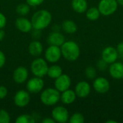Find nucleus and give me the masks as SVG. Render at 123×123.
Masks as SVG:
<instances>
[{"instance_id": "f257e3e1", "label": "nucleus", "mask_w": 123, "mask_h": 123, "mask_svg": "<svg viewBox=\"0 0 123 123\" xmlns=\"http://www.w3.org/2000/svg\"><path fill=\"white\" fill-rule=\"evenodd\" d=\"M52 15L51 14L45 9L39 10L36 12L32 17L31 22L32 27L35 30H43L46 28L51 22Z\"/></svg>"}, {"instance_id": "f03ea898", "label": "nucleus", "mask_w": 123, "mask_h": 123, "mask_svg": "<svg viewBox=\"0 0 123 123\" xmlns=\"http://www.w3.org/2000/svg\"><path fill=\"white\" fill-rule=\"evenodd\" d=\"M62 55L69 61H76L80 55V48L76 43L72 40L65 41L61 48Z\"/></svg>"}, {"instance_id": "7ed1b4c3", "label": "nucleus", "mask_w": 123, "mask_h": 123, "mask_svg": "<svg viewBox=\"0 0 123 123\" xmlns=\"http://www.w3.org/2000/svg\"><path fill=\"white\" fill-rule=\"evenodd\" d=\"M61 99V94L58 90L53 88H48L40 95V100L46 106H52L57 104Z\"/></svg>"}, {"instance_id": "20e7f679", "label": "nucleus", "mask_w": 123, "mask_h": 123, "mask_svg": "<svg viewBox=\"0 0 123 123\" xmlns=\"http://www.w3.org/2000/svg\"><path fill=\"white\" fill-rule=\"evenodd\" d=\"M118 3L116 0H101L98 4V9L103 16L113 14L117 9Z\"/></svg>"}, {"instance_id": "39448f33", "label": "nucleus", "mask_w": 123, "mask_h": 123, "mask_svg": "<svg viewBox=\"0 0 123 123\" xmlns=\"http://www.w3.org/2000/svg\"><path fill=\"white\" fill-rule=\"evenodd\" d=\"M48 66L47 62L43 58L34 60L31 64V71L37 77H43L47 74Z\"/></svg>"}, {"instance_id": "423d86ee", "label": "nucleus", "mask_w": 123, "mask_h": 123, "mask_svg": "<svg viewBox=\"0 0 123 123\" xmlns=\"http://www.w3.org/2000/svg\"><path fill=\"white\" fill-rule=\"evenodd\" d=\"M62 55L61 50L59 46L56 45H50L45 53V57L46 60L50 63H56L58 62Z\"/></svg>"}, {"instance_id": "0eeeda50", "label": "nucleus", "mask_w": 123, "mask_h": 123, "mask_svg": "<svg viewBox=\"0 0 123 123\" xmlns=\"http://www.w3.org/2000/svg\"><path fill=\"white\" fill-rule=\"evenodd\" d=\"M52 117L57 123H65L68 120L69 114L66 108L56 107L52 111Z\"/></svg>"}, {"instance_id": "6e6552de", "label": "nucleus", "mask_w": 123, "mask_h": 123, "mask_svg": "<svg viewBox=\"0 0 123 123\" xmlns=\"http://www.w3.org/2000/svg\"><path fill=\"white\" fill-rule=\"evenodd\" d=\"M119 57L117 49L112 46H108L105 48L102 53V58L107 63L111 64L117 61Z\"/></svg>"}, {"instance_id": "1a4fd4ad", "label": "nucleus", "mask_w": 123, "mask_h": 123, "mask_svg": "<svg viewBox=\"0 0 123 123\" xmlns=\"http://www.w3.org/2000/svg\"><path fill=\"white\" fill-rule=\"evenodd\" d=\"M44 86V81L40 77H34L30 79L27 83V89L30 93H38Z\"/></svg>"}, {"instance_id": "9d476101", "label": "nucleus", "mask_w": 123, "mask_h": 123, "mask_svg": "<svg viewBox=\"0 0 123 123\" xmlns=\"http://www.w3.org/2000/svg\"><path fill=\"white\" fill-rule=\"evenodd\" d=\"M71 84V80L69 76L67 74H61L60 76L55 79V87L59 92H64L68 89Z\"/></svg>"}, {"instance_id": "9b49d317", "label": "nucleus", "mask_w": 123, "mask_h": 123, "mask_svg": "<svg viewBox=\"0 0 123 123\" xmlns=\"http://www.w3.org/2000/svg\"><path fill=\"white\" fill-rule=\"evenodd\" d=\"M93 88L99 94H105L109 91L110 84L107 79L104 77H98L95 79L93 82Z\"/></svg>"}, {"instance_id": "f8f14e48", "label": "nucleus", "mask_w": 123, "mask_h": 123, "mask_svg": "<svg viewBox=\"0 0 123 123\" xmlns=\"http://www.w3.org/2000/svg\"><path fill=\"white\" fill-rule=\"evenodd\" d=\"M30 101V96L29 93L25 90L18 91L14 97V102L16 106L19 107H26Z\"/></svg>"}, {"instance_id": "ddd939ff", "label": "nucleus", "mask_w": 123, "mask_h": 123, "mask_svg": "<svg viewBox=\"0 0 123 123\" xmlns=\"http://www.w3.org/2000/svg\"><path fill=\"white\" fill-rule=\"evenodd\" d=\"M91 92V86L86 81H82L77 83L75 87V93L80 98H85L89 95Z\"/></svg>"}, {"instance_id": "4468645a", "label": "nucleus", "mask_w": 123, "mask_h": 123, "mask_svg": "<svg viewBox=\"0 0 123 123\" xmlns=\"http://www.w3.org/2000/svg\"><path fill=\"white\" fill-rule=\"evenodd\" d=\"M110 76L115 79H121L123 76V63L115 61L110 64L109 68Z\"/></svg>"}, {"instance_id": "2eb2a0df", "label": "nucleus", "mask_w": 123, "mask_h": 123, "mask_svg": "<svg viewBox=\"0 0 123 123\" xmlns=\"http://www.w3.org/2000/svg\"><path fill=\"white\" fill-rule=\"evenodd\" d=\"M28 77V71L25 67L19 66L13 73V79L17 84H22Z\"/></svg>"}, {"instance_id": "dca6fc26", "label": "nucleus", "mask_w": 123, "mask_h": 123, "mask_svg": "<svg viewBox=\"0 0 123 123\" xmlns=\"http://www.w3.org/2000/svg\"><path fill=\"white\" fill-rule=\"evenodd\" d=\"M15 26L16 27L22 32H28L32 28L31 21H29L27 18L23 17H19L15 21Z\"/></svg>"}, {"instance_id": "f3484780", "label": "nucleus", "mask_w": 123, "mask_h": 123, "mask_svg": "<svg viewBox=\"0 0 123 123\" xmlns=\"http://www.w3.org/2000/svg\"><path fill=\"white\" fill-rule=\"evenodd\" d=\"M48 42L50 45L61 46L65 42V37L63 35L59 32H53L49 35Z\"/></svg>"}, {"instance_id": "a211bd4d", "label": "nucleus", "mask_w": 123, "mask_h": 123, "mask_svg": "<svg viewBox=\"0 0 123 123\" xmlns=\"http://www.w3.org/2000/svg\"><path fill=\"white\" fill-rule=\"evenodd\" d=\"M76 98V94L74 91L71 89H67L62 92L61 95V100L65 105L72 104Z\"/></svg>"}, {"instance_id": "6ab92c4d", "label": "nucleus", "mask_w": 123, "mask_h": 123, "mask_svg": "<svg viewBox=\"0 0 123 123\" xmlns=\"http://www.w3.org/2000/svg\"><path fill=\"white\" fill-rule=\"evenodd\" d=\"M71 6L76 12L81 14L87 10L88 4L86 0H72Z\"/></svg>"}, {"instance_id": "aec40b11", "label": "nucleus", "mask_w": 123, "mask_h": 123, "mask_svg": "<svg viewBox=\"0 0 123 123\" xmlns=\"http://www.w3.org/2000/svg\"><path fill=\"white\" fill-rule=\"evenodd\" d=\"M28 50L32 56H38L43 52V45L39 41H32L29 45Z\"/></svg>"}, {"instance_id": "412c9836", "label": "nucleus", "mask_w": 123, "mask_h": 123, "mask_svg": "<svg viewBox=\"0 0 123 123\" xmlns=\"http://www.w3.org/2000/svg\"><path fill=\"white\" fill-rule=\"evenodd\" d=\"M63 30L68 34H74L77 31V25L72 20H65L62 24Z\"/></svg>"}, {"instance_id": "4be33fe9", "label": "nucleus", "mask_w": 123, "mask_h": 123, "mask_svg": "<svg viewBox=\"0 0 123 123\" xmlns=\"http://www.w3.org/2000/svg\"><path fill=\"white\" fill-rule=\"evenodd\" d=\"M61 74H62V68L61 66H59L58 65L52 66L49 67L48 69L47 75L51 79H55L56 78L60 76Z\"/></svg>"}, {"instance_id": "5701e85b", "label": "nucleus", "mask_w": 123, "mask_h": 123, "mask_svg": "<svg viewBox=\"0 0 123 123\" xmlns=\"http://www.w3.org/2000/svg\"><path fill=\"white\" fill-rule=\"evenodd\" d=\"M100 14H100L98 8L92 6L86 10V17L88 19H89L91 21H96L99 19Z\"/></svg>"}, {"instance_id": "b1692460", "label": "nucleus", "mask_w": 123, "mask_h": 123, "mask_svg": "<svg viewBox=\"0 0 123 123\" xmlns=\"http://www.w3.org/2000/svg\"><path fill=\"white\" fill-rule=\"evenodd\" d=\"M35 120L34 118V117H32V115H22L20 116H19L16 120V123H35Z\"/></svg>"}, {"instance_id": "393cba45", "label": "nucleus", "mask_w": 123, "mask_h": 123, "mask_svg": "<svg viewBox=\"0 0 123 123\" xmlns=\"http://www.w3.org/2000/svg\"><path fill=\"white\" fill-rule=\"evenodd\" d=\"M16 11L17 12L21 15V16H25L27 15L29 12H30V6H29V4H19L17 6V9H16Z\"/></svg>"}, {"instance_id": "a878e982", "label": "nucleus", "mask_w": 123, "mask_h": 123, "mask_svg": "<svg viewBox=\"0 0 123 123\" xmlns=\"http://www.w3.org/2000/svg\"><path fill=\"white\" fill-rule=\"evenodd\" d=\"M85 76L88 79H94L97 76L96 69L92 66H89L85 70Z\"/></svg>"}, {"instance_id": "bb28decb", "label": "nucleus", "mask_w": 123, "mask_h": 123, "mask_svg": "<svg viewBox=\"0 0 123 123\" xmlns=\"http://www.w3.org/2000/svg\"><path fill=\"white\" fill-rule=\"evenodd\" d=\"M69 122L70 123H83L84 122V117L80 113H75L70 117Z\"/></svg>"}, {"instance_id": "cd10ccee", "label": "nucleus", "mask_w": 123, "mask_h": 123, "mask_svg": "<svg viewBox=\"0 0 123 123\" xmlns=\"http://www.w3.org/2000/svg\"><path fill=\"white\" fill-rule=\"evenodd\" d=\"M9 114L4 110H0V123H9Z\"/></svg>"}, {"instance_id": "c85d7f7f", "label": "nucleus", "mask_w": 123, "mask_h": 123, "mask_svg": "<svg viewBox=\"0 0 123 123\" xmlns=\"http://www.w3.org/2000/svg\"><path fill=\"white\" fill-rule=\"evenodd\" d=\"M107 63L102 58L97 62V68H99V70L104 71L107 69Z\"/></svg>"}, {"instance_id": "c756f323", "label": "nucleus", "mask_w": 123, "mask_h": 123, "mask_svg": "<svg viewBox=\"0 0 123 123\" xmlns=\"http://www.w3.org/2000/svg\"><path fill=\"white\" fill-rule=\"evenodd\" d=\"M26 1H27V4H29V6H36L43 4L44 0H26Z\"/></svg>"}, {"instance_id": "7c9ffc66", "label": "nucleus", "mask_w": 123, "mask_h": 123, "mask_svg": "<svg viewBox=\"0 0 123 123\" xmlns=\"http://www.w3.org/2000/svg\"><path fill=\"white\" fill-rule=\"evenodd\" d=\"M7 89L4 86H0V99L5 98L7 95Z\"/></svg>"}, {"instance_id": "2f4dec72", "label": "nucleus", "mask_w": 123, "mask_h": 123, "mask_svg": "<svg viewBox=\"0 0 123 123\" xmlns=\"http://www.w3.org/2000/svg\"><path fill=\"white\" fill-rule=\"evenodd\" d=\"M6 17L1 12H0V29H2L3 27H4L6 25Z\"/></svg>"}, {"instance_id": "473e14b6", "label": "nucleus", "mask_w": 123, "mask_h": 123, "mask_svg": "<svg viewBox=\"0 0 123 123\" xmlns=\"http://www.w3.org/2000/svg\"><path fill=\"white\" fill-rule=\"evenodd\" d=\"M117 50L118 52V55L123 59V42H120L117 46Z\"/></svg>"}, {"instance_id": "72a5a7b5", "label": "nucleus", "mask_w": 123, "mask_h": 123, "mask_svg": "<svg viewBox=\"0 0 123 123\" xmlns=\"http://www.w3.org/2000/svg\"><path fill=\"white\" fill-rule=\"evenodd\" d=\"M6 63V57L4 53L0 50V68H2Z\"/></svg>"}, {"instance_id": "f704fd0d", "label": "nucleus", "mask_w": 123, "mask_h": 123, "mask_svg": "<svg viewBox=\"0 0 123 123\" xmlns=\"http://www.w3.org/2000/svg\"><path fill=\"white\" fill-rule=\"evenodd\" d=\"M55 121L52 119V118H45L43 121L42 123H55Z\"/></svg>"}, {"instance_id": "c9c22d12", "label": "nucleus", "mask_w": 123, "mask_h": 123, "mask_svg": "<svg viewBox=\"0 0 123 123\" xmlns=\"http://www.w3.org/2000/svg\"><path fill=\"white\" fill-rule=\"evenodd\" d=\"M4 36H5V32L0 29V41H1L4 38Z\"/></svg>"}, {"instance_id": "e433bc0d", "label": "nucleus", "mask_w": 123, "mask_h": 123, "mask_svg": "<svg viewBox=\"0 0 123 123\" xmlns=\"http://www.w3.org/2000/svg\"><path fill=\"white\" fill-rule=\"evenodd\" d=\"M116 1H117L118 4H120V5L123 6V0H116Z\"/></svg>"}, {"instance_id": "4c0bfd02", "label": "nucleus", "mask_w": 123, "mask_h": 123, "mask_svg": "<svg viewBox=\"0 0 123 123\" xmlns=\"http://www.w3.org/2000/svg\"><path fill=\"white\" fill-rule=\"evenodd\" d=\"M117 121H115V120H107L106 121V123H117Z\"/></svg>"}, {"instance_id": "58836bf2", "label": "nucleus", "mask_w": 123, "mask_h": 123, "mask_svg": "<svg viewBox=\"0 0 123 123\" xmlns=\"http://www.w3.org/2000/svg\"><path fill=\"white\" fill-rule=\"evenodd\" d=\"M122 79H123V78H122Z\"/></svg>"}]
</instances>
